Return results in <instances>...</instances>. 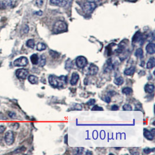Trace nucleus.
Returning <instances> with one entry per match:
<instances>
[{
	"instance_id": "nucleus-1",
	"label": "nucleus",
	"mask_w": 155,
	"mask_h": 155,
	"mask_svg": "<svg viewBox=\"0 0 155 155\" xmlns=\"http://www.w3.org/2000/svg\"><path fill=\"white\" fill-rule=\"evenodd\" d=\"M49 83L54 87H62L68 83V78L65 76L59 77L51 75L48 78Z\"/></svg>"
},
{
	"instance_id": "nucleus-2",
	"label": "nucleus",
	"mask_w": 155,
	"mask_h": 155,
	"mask_svg": "<svg viewBox=\"0 0 155 155\" xmlns=\"http://www.w3.org/2000/svg\"><path fill=\"white\" fill-rule=\"evenodd\" d=\"M53 30L56 33H59L65 32L67 30V24L65 22L59 20L54 24Z\"/></svg>"
},
{
	"instance_id": "nucleus-3",
	"label": "nucleus",
	"mask_w": 155,
	"mask_h": 155,
	"mask_svg": "<svg viewBox=\"0 0 155 155\" xmlns=\"http://www.w3.org/2000/svg\"><path fill=\"white\" fill-rule=\"evenodd\" d=\"M97 7V4L94 3H90V2H86V3L84 4L83 6V9L85 13L89 14L94 11Z\"/></svg>"
},
{
	"instance_id": "nucleus-4",
	"label": "nucleus",
	"mask_w": 155,
	"mask_h": 155,
	"mask_svg": "<svg viewBox=\"0 0 155 155\" xmlns=\"http://www.w3.org/2000/svg\"><path fill=\"white\" fill-rule=\"evenodd\" d=\"M28 64V59L25 56H21L14 60L13 65L14 66L16 67H23L27 66Z\"/></svg>"
},
{
	"instance_id": "nucleus-5",
	"label": "nucleus",
	"mask_w": 155,
	"mask_h": 155,
	"mask_svg": "<svg viewBox=\"0 0 155 155\" xmlns=\"http://www.w3.org/2000/svg\"><path fill=\"white\" fill-rule=\"evenodd\" d=\"M4 140L6 144L8 146H11L14 143L15 141V137H14V134L11 130H9L6 132L4 135Z\"/></svg>"
},
{
	"instance_id": "nucleus-6",
	"label": "nucleus",
	"mask_w": 155,
	"mask_h": 155,
	"mask_svg": "<svg viewBox=\"0 0 155 155\" xmlns=\"http://www.w3.org/2000/svg\"><path fill=\"white\" fill-rule=\"evenodd\" d=\"M28 72L25 69H19L16 70L15 74L17 78L20 80H24L28 76Z\"/></svg>"
},
{
	"instance_id": "nucleus-7",
	"label": "nucleus",
	"mask_w": 155,
	"mask_h": 155,
	"mask_svg": "<svg viewBox=\"0 0 155 155\" xmlns=\"http://www.w3.org/2000/svg\"><path fill=\"white\" fill-rule=\"evenodd\" d=\"M76 64L78 68H84L87 64V59L82 56H79L76 60Z\"/></svg>"
},
{
	"instance_id": "nucleus-8",
	"label": "nucleus",
	"mask_w": 155,
	"mask_h": 155,
	"mask_svg": "<svg viewBox=\"0 0 155 155\" xmlns=\"http://www.w3.org/2000/svg\"><path fill=\"white\" fill-rule=\"evenodd\" d=\"M50 3L58 7H65L68 4V2L66 0H50Z\"/></svg>"
},
{
	"instance_id": "nucleus-9",
	"label": "nucleus",
	"mask_w": 155,
	"mask_h": 155,
	"mask_svg": "<svg viewBox=\"0 0 155 155\" xmlns=\"http://www.w3.org/2000/svg\"><path fill=\"white\" fill-rule=\"evenodd\" d=\"M98 68L94 64H91L89 68V74L91 76H95L98 72Z\"/></svg>"
},
{
	"instance_id": "nucleus-10",
	"label": "nucleus",
	"mask_w": 155,
	"mask_h": 155,
	"mask_svg": "<svg viewBox=\"0 0 155 155\" xmlns=\"http://www.w3.org/2000/svg\"><path fill=\"white\" fill-rule=\"evenodd\" d=\"M146 51L149 54H153L155 52V44L154 43H149L146 46Z\"/></svg>"
},
{
	"instance_id": "nucleus-11",
	"label": "nucleus",
	"mask_w": 155,
	"mask_h": 155,
	"mask_svg": "<svg viewBox=\"0 0 155 155\" xmlns=\"http://www.w3.org/2000/svg\"><path fill=\"white\" fill-rule=\"evenodd\" d=\"M79 79V75L77 73H73L72 78L70 80V84L72 85H76Z\"/></svg>"
},
{
	"instance_id": "nucleus-12",
	"label": "nucleus",
	"mask_w": 155,
	"mask_h": 155,
	"mask_svg": "<svg viewBox=\"0 0 155 155\" xmlns=\"http://www.w3.org/2000/svg\"><path fill=\"white\" fill-rule=\"evenodd\" d=\"M144 135L145 136V137L146 138H147L148 140H153L154 138L153 134H152V132L151 131H149L148 130L145 129L144 132Z\"/></svg>"
},
{
	"instance_id": "nucleus-13",
	"label": "nucleus",
	"mask_w": 155,
	"mask_h": 155,
	"mask_svg": "<svg viewBox=\"0 0 155 155\" xmlns=\"http://www.w3.org/2000/svg\"><path fill=\"white\" fill-rule=\"evenodd\" d=\"M155 66V59L154 57L150 58L149 60L148 61L147 64H146V68L147 69H152L154 68Z\"/></svg>"
},
{
	"instance_id": "nucleus-14",
	"label": "nucleus",
	"mask_w": 155,
	"mask_h": 155,
	"mask_svg": "<svg viewBox=\"0 0 155 155\" xmlns=\"http://www.w3.org/2000/svg\"><path fill=\"white\" fill-rule=\"evenodd\" d=\"M135 71V68L134 66H131V68H130L129 69H126L124 70V74H126V76H131L134 73Z\"/></svg>"
},
{
	"instance_id": "nucleus-15",
	"label": "nucleus",
	"mask_w": 155,
	"mask_h": 155,
	"mask_svg": "<svg viewBox=\"0 0 155 155\" xmlns=\"http://www.w3.org/2000/svg\"><path fill=\"white\" fill-rule=\"evenodd\" d=\"M28 80L32 84H36L38 81V79L37 77L34 76V75H30L28 77Z\"/></svg>"
},
{
	"instance_id": "nucleus-16",
	"label": "nucleus",
	"mask_w": 155,
	"mask_h": 155,
	"mask_svg": "<svg viewBox=\"0 0 155 155\" xmlns=\"http://www.w3.org/2000/svg\"><path fill=\"white\" fill-rule=\"evenodd\" d=\"M38 60H39V58H38L37 55L36 54H33L30 56V60H31L33 65H37L38 64Z\"/></svg>"
},
{
	"instance_id": "nucleus-17",
	"label": "nucleus",
	"mask_w": 155,
	"mask_h": 155,
	"mask_svg": "<svg viewBox=\"0 0 155 155\" xmlns=\"http://www.w3.org/2000/svg\"><path fill=\"white\" fill-rule=\"evenodd\" d=\"M3 5L4 8H7L8 7H10L13 5V0H3L2 1Z\"/></svg>"
},
{
	"instance_id": "nucleus-18",
	"label": "nucleus",
	"mask_w": 155,
	"mask_h": 155,
	"mask_svg": "<svg viewBox=\"0 0 155 155\" xmlns=\"http://www.w3.org/2000/svg\"><path fill=\"white\" fill-rule=\"evenodd\" d=\"M154 89V87L153 84H146L145 87V90L148 93H152L153 92Z\"/></svg>"
},
{
	"instance_id": "nucleus-19",
	"label": "nucleus",
	"mask_w": 155,
	"mask_h": 155,
	"mask_svg": "<svg viewBox=\"0 0 155 155\" xmlns=\"http://www.w3.org/2000/svg\"><path fill=\"white\" fill-rule=\"evenodd\" d=\"M135 56L138 58H142L144 56V52L142 48H138L135 51Z\"/></svg>"
},
{
	"instance_id": "nucleus-20",
	"label": "nucleus",
	"mask_w": 155,
	"mask_h": 155,
	"mask_svg": "<svg viewBox=\"0 0 155 155\" xmlns=\"http://www.w3.org/2000/svg\"><path fill=\"white\" fill-rule=\"evenodd\" d=\"M65 68H66V70H68V71H70L71 69L73 68V64L72 60H71L70 59L66 61V64H65Z\"/></svg>"
},
{
	"instance_id": "nucleus-21",
	"label": "nucleus",
	"mask_w": 155,
	"mask_h": 155,
	"mask_svg": "<svg viewBox=\"0 0 155 155\" xmlns=\"http://www.w3.org/2000/svg\"><path fill=\"white\" fill-rule=\"evenodd\" d=\"M46 49V45L42 42H38L37 45V50L38 51H42Z\"/></svg>"
},
{
	"instance_id": "nucleus-22",
	"label": "nucleus",
	"mask_w": 155,
	"mask_h": 155,
	"mask_svg": "<svg viewBox=\"0 0 155 155\" xmlns=\"http://www.w3.org/2000/svg\"><path fill=\"white\" fill-rule=\"evenodd\" d=\"M26 45L28 46V48H34L35 46V41L33 39H30L28 40L27 42H26Z\"/></svg>"
},
{
	"instance_id": "nucleus-23",
	"label": "nucleus",
	"mask_w": 155,
	"mask_h": 155,
	"mask_svg": "<svg viewBox=\"0 0 155 155\" xmlns=\"http://www.w3.org/2000/svg\"><path fill=\"white\" fill-rule=\"evenodd\" d=\"M114 83H115V84L117 85H120L121 84H123L124 83V80L121 77H119L116 78L115 80H114Z\"/></svg>"
},
{
	"instance_id": "nucleus-24",
	"label": "nucleus",
	"mask_w": 155,
	"mask_h": 155,
	"mask_svg": "<svg viewBox=\"0 0 155 155\" xmlns=\"http://www.w3.org/2000/svg\"><path fill=\"white\" fill-rule=\"evenodd\" d=\"M122 92L126 95H130L132 92V88L130 87H126L122 89Z\"/></svg>"
},
{
	"instance_id": "nucleus-25",
	"label": "nucleus",
	"mask_w": 155,
	"mask_h": 155,
	"mask_svg": "<svg viewBox=\"0 0 155 155\" xmlns=\"http://www.w3.org/2000/svg\"><path fill=\"white\" fill-rule=\"evenodd\" d=\"M42 58V56H41V58L40 61V62H39L40 66H41V67L44 66L46 64V59H45V58Z\"/></svg>"
},
{
	"instance_id": "nucleus-26",
	"label": "nucleus",
	"mask_w": 155,
	"mask_h": 155,
	"mask_svg": "<svg viewBox=\"0 0 155 155\" xmlns=\"http://www.w3.org/2000/svg\"><path fill=\"white\" fill-rule=\"evenodd\" d=\"M123 109L124 111H132V108L131 106L129 104H125L123 106Z\"/></svg>"
},
{
	"instance_id": "nucleus-27",
	"label": "nucleus",
	"mask_w": 155,
	"mask_h": 155,
	"mask_svg": "<svg viewBox=\"0 0 155 155\" xmlns=\"http://www.w3.org/2000/svg\"><path fill=\"white\" fill-rule=\"evenodd\" d=\"M9 127H11V128H12L13 130H17L19 127V124L17 123H12L9 125Z\"/></svg>"
},
{
	"instance_id": "nucleus-28",
	"label": "nucleus",
	"mask_w": 155,
	"mask_h": 155,
	"mask_svg": "<svg viewBox=\"0 0 155 155\" xmlns=\"http://www.w3.org/2000/svg\"><path fill=\"white\" fill-rule=\"evenodd\" d=\"M50 54L51 55L52 58H56L57 56H58V53L54 51H50Z\"/></svg>"
},
{
	"instance_id": "nucleus-29",
	"label": "nucleus",
	"mask_w": 155,
	"mask_h": 155,
	"mask_svg": "<svg viewBox=\"0 0 155 155\" xmlns=\"http://www.w3.org/2000/svg\"><path fill=\"white\" fill-rule=\"evenodd\" d=\"M95 103V100L94 99H89V101L87 102V104L88 105L91 106V105H94Z\"/></svg>"
},
{
	"instance_id": "nucleus-30",
	"label": "nucleus",
	"mask_w": 155,
	"mask_h": 155,
	"mask_svg": "<svg viewBox=\"0 0 155 155\" xmlns=\"http://www.w3.org/2000/svg\"><path fill=\"white\" fill-rule=\"evenodd\" d=\"M153 149H152L146 148H145V149H144V152L145 153H146V154H149V153H150L152 151H153V150H152Z\"/></svg>"
},
{
	"instance_id": "nucleus-31",
	"label": "nucleus",
	"mask_w": 155,
	"mask_h": 155,
	"mask_svg": "<svg viewBox=\"0 0 155 155\" xmlns=\"http://www.w3.org/2000/svg\"><path fill=\"white\" fill-rule=\"evenodd\" d=\"M92 111H103V108L101 107H99L98 106L96 105L94 106L92 109Z\"/></svg>"
},
{
	"instance_id": "nucleus-32",
	"label": "nucleus",
	"mask_w": 155,
	"mask_h": 155,
	"mask_svg": "<svg viewBox=\"0 0 155 155\" xmlns=\"http://www.w3.org/2000/svg\"><path fill=\"white\" fill-rule=\"evenodd\" d=\"M23 33H24L25 34H27L28 33V31H29V27H28V26L27 25H24V27H23Z\"/></svg>"
},
{
	"instance_id": "nucleus-33",
	"label": "nucleus",
	"mask_w": 155,
	"mask_h": 155,
	"mask_svg": "<svg viewBox=\"0 0 155 155\" xmlns=\"http://www.w3.org/2000/svg\"><path fill=\"white\" fill-rule=\"evenodd\" d=\"M36 3L38 7H42V4H43V1L42 0H37Z\"/></svg>"
},
{
	"instance_id": "nucleus-34",
	"label": "nucleus",
	"mask_w": 155,
	"mask_h": 155,
	"mask_svg": "<svg viewBox=\"0 0 155 155\" xmlns=\"http://www.w3.org/2000/svg\"><path fill=\"white\" fill-rule=\"evenodd\" d=\"M6 130V127L4 126H0V134H3Z\"/></svg>"
},
{
	"instance_id": "nucleus-35",
	"label": "nucleus",
	"mask_w": 155,
	"mask_h": 155,
	"mask_svg": "<svg viewBox=\"0 0 155 155\" xmlns=\"http://www.w3.org/2000/svg\"><path fill=\"white\" fill-rule=\"evenodd\" d=\"M111 109L112 111H117V110H119V106L116 105H114L112 106Z\"/></svg>"
},
{
	"instance_id": "nucleus-36",
	"label": "nucleus",
	"mask_w": 155,
	"mask_h": 155,
	"mask_svg": "<svg viewBox=\"0 0 155 155\" xmlns=\"http://www.w3.org/2000/svg\"><path fill=\"white\" fill-rule=\"evenodd\" d=\"M8 115H9V116L11 118H13L16 116V114L14 113V112H9V113H8Z\"/></svg>"
},
{
	"instance_id": "nucleus-37",
	"label": "nucleus",
	"mask_w": 155,
	"mask_h": 155,
	"mask_svg": "<svg viewBox=\"0 0 155 155\" xmlns=\"http://www.w3.org/2000/svg\"><path fill=\"white\" fill-rule=\"evenodd\" d=\"M34 13L37 16H42V14H43V12H42L41 11H38L35 12Z\"/></svg>"
},
{
	"instance_id": "nucleus-38",
	"label": "nucleus",
	"mask_w": 155,
	"mask_h": 155,
	"mask_svg": "<svg viewBox=\"0 0 155 155\" xmlns=\"http://www.w3.org/2000/svg\"><path fill=\"white\" fill-rule=\"evenodd\" d=\"M103 101H105L107 103H110L111 102V98L109 97H106L105 98V99H103Z\"/></svg>"
},
{
	"instance_id": "nucleus-39",
	"label": "nucleus",
	"mask_w": 155,
	"mask_h": 155,
	"mask_svg": "<svg viewBox=\"0 0 155 155\" xmlns=\"http://www.w3.org/2000/svg\"><path fill=\"white\" fill-rule=\"evenodd\" d=\"M87 2H90V3H94L95 4L99 3L101 0H86Z\"/></svg>"
},
{
	"instance_id": "nucleus-40",
	"label": "nucleus",
	"mask_w": 155,
	"mask_h": 155,
	"mask_svg": "<svg viewBox=\"0 0 155 155\" xmlns=\"http://www.w3.org/2000/svg\"><path fill=\"white\" fill-rule=\"evenodd\" d=\"M0 9H4L5 8H4V6L3 5V3H2V1H0Z\"/></svg>"
},
{
	"instance_id": "nucleus-41",
	"label": "nucleus",
	"mask_w": 155,
	"mask_h": 155,
	"mask_svg": "<svg viewBox=\"0 0 155 155\" xmlns=\"http://www.w3.org/2000/svg\"><path fill=\"white\" fill-rule=\"evenodd\" d=\"M128 1L130 2H136L137 0H128Z\"/></svg>"
}]
</instances>
